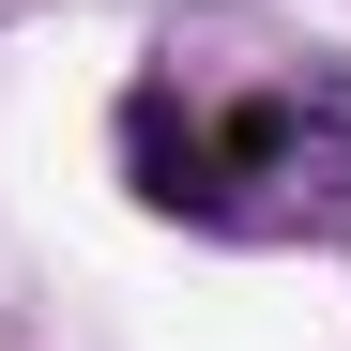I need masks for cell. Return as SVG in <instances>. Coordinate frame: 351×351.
<instances>
[{
    "label": "cell",
    "mask_w": 351,
    "mask_h": 351,
    "mask_svg": "<svg viewBox=\"0 0 351 351\" xmlns=\"http://www.w3.org/2000/svg\"><path fill=\"white\" fill-rule=\"evenodd\" d=\"M123 168H138L153 214H245V184H306L321 214H351V92L336 77H275V92L229 107V123H199V107L153 77L123 107Z\"/></svg>",
    "instance_id": "cell-1"
}]
</instances>
